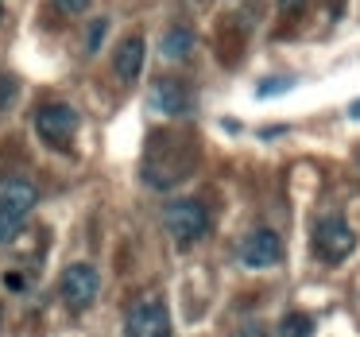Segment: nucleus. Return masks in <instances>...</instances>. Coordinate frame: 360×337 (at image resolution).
Returning <instances> with one entry per match:
<instances>
[{
  "label": "nucleus",
  "mask_w": 360,
  "mask_h": 337,
  "mask_svg": "<svg viewBox=\"0 0 360 337\" xmlns=\"http://www.w3.org/2000/svg\"><path fill=\"white\" fill-rule=\"evenodd\" d=\"M163 225L167 233L174 236V244H194L202 241L205 233H210V213H205L202 202H194V198H182V202H171L163 213Z\"/></svg>",
  "instance_id": "f257e3e1"
},
{
  "label": "nucleus",
  "mask_w": 360,
  "mask_h": 337,
  "mask_svg": "<svg viewBox=\"0 0 360 337\" xmlns=\"http://www.w3.org/2000/svg\"><path fill=\"white\" fill-rule=\"evenodd\" d=\"M35 202H39V194H35V186L27 179H4L0 182V229L8 236H16L24 217L35 210Z\"/></svg>",
  "instance_id": "f03ea898"
},
{
  "label": "nucleus",
  "mask_w": 360,
  "mask_h": 337,
  "mask_svg": "<svg viewBox=\"0 0 360 337\" xmlns=\"http://www.w3.org/2000/svg\"><path fill=\"white\" fill-rule=\"evenodd\" d=\"M314 248H318L321 260L341 264V260H349L352 248H356V233H352L341 217H321L318 225H314Z\"/></svg>",
  "instance_id": "7ed1b4c3"
},
{
  "label": "nucleus",
  "mask_w": 360,
  "mask_h": 337,
  "mask_svg": "<svg viewBox=\"0 0 360 337\" xmlns=\"http://www.w3.org/2000/svg\"><path fill=\"white\" fill-rule=\"evenodd\" d=\"M58 291H63V303L70 310H86L97 298V291H101V275H97L94 264H70L63 272V287Z\"/></svg>",
  "instance_id": "20e7f679"
},
{
  "label": "nucleus",
  "mask_w": 360,
  "mask_h": 337,
  "mask_svg": "<svg viewBox=\"0 0 360 337\" xmlns=\"http://www.w3.org/2000/svg\"><path fill=\"white\" fill-rule=\"evenodd\" d=\"M35 132L51 144V148H66L78 132V113L70 105H43L35 113Z\"/></svg>",
  "instance_id": "39448f33"
},
{
  "label": "nucleus",
  "mask_w": 360,
  "mask_h": 337,
  "mask_svg": "<svg viewBox=\"0 0 360 337\" xmlns=\"http://www.w3.org/2000/svg\"><path fill=\"white\" fill-rule=\"evenodd\" d=\"M124 337H171V314L163 303H140L124 322Z\"/></svg>",
  "instance_id": "423d86ee"
},
{
  "label": "nucleus",
  "mask_w": 360,
  "mask_h": 337,
  "mask_svg": "<svg viewBox=\"0 0 360 337\" xmlns=\"http://www.w3.org/2000/svg\"><path fill=\"white\" fill-rule=\"evenodd\" d=\"M279 256H283V241L271 229H256L240 244V260L248 267H271V264H279Z\"/></svg>",
  "instance_id": "0eeeda50"
},
{
  "label": "nucleus",
  "mask_w": 360,
  "mask_h": 337,
  "mask_svg": "<svg viewBox=\"0 0 360 337\" xmlns=\"http://www.w3.org/2000/svg\"><path fill=\"white\" fill-rule=\"evenodd\" d=\"M143 55H148V43H143L140 35H128V39L117 47V58H112V66H117V78H120V82H136V78H140Z\"/></svg>",
  "instance_id": "6e6552de"
},
{
  "label": "nucleus",
  "mask_w": 360,
  "mask_h": 337,
  "mask_svg": "<svg viewBox=\"0 0 360 337\" xmlns=\"http://www.w3.org/2000/svg\"><path fill=\"white\" fill-rule=\"evenodd\" d=\"M151 105H155L159 113H167V117H182V113L190 109L186 86H182V82H174V78L155 82V89H151Z\"/></svg>",
  "instance_id": "1a4fd4ad"
},
{
  "label": "nucleus",
  "mask_w": 360,
  "mask_h": 337,
  "mask_svg": "<svg viewBox=\"0 0 360 337\" xmlns=\"http://www.w3.org/2000/svg\"><path fill=\"white\" fill-rule=\"evenodd\" d=\"M190 47H194V35H190L186 27H174V32L163 39V58H182Z\"/></svg>",
  "instance_id": "9d476101"
},
{
  "label": "nucleus",
  "mask_w": 360,
  "mask_h": 337,
  "mask_svg": "<svg viewBox=\"0 0 360 337\" xmlns=\"http://www.w3.org/2000/svg\"><path fill=\"white\" fill-rule=\"evenodd\" d=\"M279 333L283 337H310L314 333V318L310 314H287L279 322Z\"/></svg>",
  "instance_id": "9b49d317"
},
{
  "label": "nucleus",
  "mask_w": 360,
  "mask_h": 337,
  "mask_svg": "<svg viewBox=\"0 0 360 337\" xmlns=\"http://www.w3.org/2000/svg\"><path fill=\"white\" fill-rule=\"evenodd\" d=\"M105 32H109V20H105V16H97L94 24H89V39H86V51H101V43H105Z\"/></svg>",
  "instance_id": "f8f14e48"
},
{
  "label": "nucleus",
  "mask_w": 360,
  "mask_h": 337,
  "mask_svg": "<svg viewBox=\"0 0 360 337\" xmlns=\"http://www.w3.org/2000/svg\"><path fill=\"white\" fill-rule=\"evenodd\" d=\"M51 4H55V8L63 12V16H86L94 0H51Z\"/></svg>",
  "instance_id": "ddd939ff"
},
{
  "label": "nucleus",
  "mask_w": 360,
  "mask_h": 337,
  "mask_svg": "<svg viewBox=\"0 0 360 337\" xmlns=\"http://www.w3.org/2000/svg\"><path fill=\"white\" fill-rule=\"evenodd\" d=\"M275 89H290V78H271V82H264V86H259V94H275Z\"/></svg>",
  "instance_id": "4468645a"
},
{
  "label": "nucleus",
  "mask_w": 360,
  "mask_h": 337,
  "mask_svg": "<svg viewBox=\"0 0 360 337\" xmlns=\"http://www.w3.org/2000/svg\"><path fill=\"white\" fill-rule=\"evenodd\" d=\"M12 94H16V82H8V78H0V109L12 101Z\"/></svg>",
  "instance_id": "2eb2a0df"
},
{
  "label": "nucleus",
  "mask_w": 360,
  "mask_h": 337,
  "mask_svg": "<svg viewBox=\"0 0 360 337\" xmlns=\"http://www.w3.org/2000/svg\"><path fill=\"white\" fill-rule=\"evenodd\" d=\"M236 337H267V333H264V326L256 322V326H240V329H236Z\"/></svg>",
  "instance_id": "dca6fc26"
},
{
  "label": "nucleus",
  "mask_w": 360,
  "mask_h": 337,
  "mask_svg": "<svg viewBox=\"0 0 360 337\" xmlns=\"http://www.w3.org/2000/svg\"><path fill=\"white\" fill-rule=\"evenodd\" d=\"M349 117H356V120H360V101H356V105H352V109H349Z\"/></svg>",
  "instance_id": "f3484780"
},
{
  "label": "nucleus",
  "mask_w": 360,
  "mask_h": 337,
  "mask_svg": "<svg viewBox=\"0 0 360 337\" xmlns=\"http://www.w3.org/2000/svg\"><path fill=\"white\" fill-rule=\"evenodd\" d=\"M8 241H12V236H8V233H4V229H0V244H8Z\"/></svg>",
  "instance_id": "a211bd4d"
},
{
  "label": "nucleus",
  "mask_w": 360,
  "mask_h": 337,
  "mask_svg": "<svg viewBox=\"0 0 360 337\" xmlns=\"http://www.w3.org/2000/svg\"><path fill=\"white\" fill-rule=\"evenodd\" d=\"M0 12H4V4H0Z\"/></svg>",
  "instance_id": "6ab92c4d"
}]
</instances>
